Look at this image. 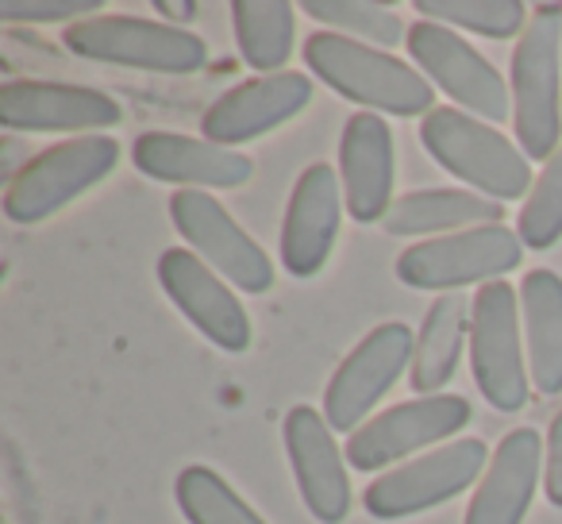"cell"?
I'll return each mask as SVG.
<instances>
[{
  "label": "cell",
  "instance_id": "1",
  "mask_svg": "<svg viewBox=\"0 0 562 524\" xmlns=\"http://www.w3.org/2000/svg\"><path fill=\"white\" fill-rule=\"evenodd\" d=\"M305 63L316 81L347 101L362 104L367 112L390 116H428L436 112L431 81L390 51L367 47L336 32H313L305 40Z\"/></svg>",
  "mask_w": 562,
  "mask_h": 524
},
{
  "label": "cell",
  "instance_id": "2",
  "mask_svg": "<svg viewBox=\"0 0 562 524\" xmlns=\"http://www.w3.org/2000/svg\"><path fill=\"white\" fill-rule=\"evenodd\" d=\"M513 132L531 163L562 147V4H536L513 51Z\"/></svg>",
  "mask_w": 562,
  "mask_h": 524
},
{
  "label": "cell",
  "instance_id": "3",
  "mask_svg": "<svg viewBox=\"0 0 562 524\" xmlns=\"http://www.w3.org/2000/svg\"><path fill=\"white\" fill-rule=\"evenodd\" d=\"M420 143L447 174L474 186L490 201H520L531 193V158L485 120L462 109H436L420 120Z\"/></svg>",
  "mask_w": 562,
  "mask_h": 524
},
{
  "label": "cell",
  "instance_id": "4",
  "mask_svg": "<svg viewBox=\"0 0 562 524\" xmlns=\"http://www.w3.org/2000/svg\"><path fill=\"white\" fill-rule=\"evenodd\" d=\"M120 163V143L109 135H78L35 155L4 189V216L12 224H43L81 193L101 186Z\"/></svg>",
  "mask_w": 562,
  "mask_h": 524
},
{
  "label": "cell",
  "instance_id": "5",
  "mask_svg": "<svg viewBox=\"0 0 562 524\" xmlns=\"http://www.w3.org/2000/svg\"><path fill=\"white\" fill-rule=\"evenodd\" d=\"M470 367L482 398L497 413H520L531 370L520 324V290L508 282H490L470 298Z\"/></svg>",
  "mask_w": 562,
  "mask_h": 524
},
{
  "label": "cell",
  "instance_id": "6",
  "mask_svg": "<svg viewBox=\"0 0 562 524\" xmlns=\"http://www.w3.org/2000/svg\"><path fill=\"white\" fill-rule=\"evenodd\" d=\"M63 43L70 55L86 63L127 66L147 74H196L209 63V47L201 35L178 24L143 16H93L66 27Z\"/></svg>",
  "mask_w": 562,
  "mask_h": 524
},
{
  "label": "cell",
  "instance_id": "7",
  "mask_svg": "<svg viewBox=\"0 0 562 524\" xmlns=\"http://www.w3.org/2000/svg\"><path fill=\"white\" fill-rule=\"evenodd\" d=\"M524 243L505 224L470 227V232L420 239L397 258V278L413 290L459 293L467 286L501 282L508 270L520 267Z\"/></svg>",
  "mask_w": 562,
  "mask_h": 524
},
{
  "label": "cell",
  "instance_id": "8",
  "mask_svg": "<svg viewBox=\"0 0 562 524\" xmlns=\"http://www.w3.org/2000/svg\"><path fill=\"white\" fill-rule=\"evenodd\" d=\"M408 55H413L416 70L443 89L462 112L485 120L497 127L501 120H513V89L497 74V66L474 51L454 27L431 24V20H416L408 27L405 40Z\"/></svg>",
  "mask_w": 562,
  "mask_h": 524
},
{
  "label": "cell",
  "instance_id": "9",
  "mask_svg": "<svg viewBox=\"0 0 562 524\" xmlns=\"http://www.w3.org/2000/svg\"><path fill=\"white\" fill-rule=\"evenodd\" d=\"M493 451L482 439H451L436 451L420 455L413 462H401L397 470L382 475L367 486L362 505L374 521H401V516L428 513L443 501L459 498L462 490L482 482Z\"/></svg>",
  "mask_w": 562,
  "mask_h": 524
},
{
  "label": "cell",
  "instance_id": "10",
  "mask_svg": "<svg viewBox=\"0 0 562 524\" xmlns=\"http://www.w3.org/2000/svg\"><path fill=\"white\" fill-rule=\"evenodd\" d=\"M470 424V401L459 393H436V398H413L385 413L370 416L362 428L351 432L344 455L355 470H385L405 455L436 447L459 436Z\"/></svg>",
  "mask_w": 562,
  "mask_h": 524
},
{
  "label": "cell",
  "instance_id": "11",
  "mask_svg": "<svg viewBox=\"0 0 562 524\" xmlns=\"http://www.w3.org/2000/svg\"><path fill=\"white\" fill-rule=\"evenodd\" d=\"M170 220L193 255L204 267H212L220 278L243 293H266L273 286V263L239 224L235 216L204 189H178L170 197Z\"/></svg>",
  "mask_w": 562,
  "mask_h": 524
},
{
  "label": "cell",
  "instance_id": "12",
  "mask_svg": "<svg viewBox=\"0 0 562 524\" xmlns=\"http://www.w3.org/2000/svg\"><path fill=\"white\" fill-rule=\"evenodd\" d=\"M416 336L408 324H378L351 355L336 367L324 390V416L336 432H355L367 424L370 409L393 390L405 370H413Z\"/></svg>",
  "mask_w": 562,
  "mask_h": 524
},
{
  "label": "cell",
  "instance_id": "13",
  "mask_svg": "<svg viewBox=\"0 0 562 524\" xmlns=\"http://www.w3.org/2000/svg\"><path fill=\"white\" fill-rule=\"evenodd\" d=\"M158 282L170 305L220 352L239 355L250 347V316L224 278L186 247H170L158 258Z\"/></svg>",
  "mask_w": 562,
  "mask_h": 524
},
{
  "label": "cell",
  "instance_id": "14",
  "mask_svg": "<svg viewBox=\"0 0 562 524\" xmlns=\"http://www.w3.org/2000/svg\"><path fill=\"white\" fill-rule=\"evenodd\" d=\"M290 467L305 509L321 524H344L351 513V482H347V455L336 444V428L313 405H293L281 424Z\"/></svg>",
  "mask_w": 562,
  "mask_h": 524
},
{
  "label": "cell",
  "instance_id": "15",
  "mask_svg": "<svg viewBox=\"0 0 562 524\" xmlns=\"http://www.w3.org/2000/svg\"><path fill=\"white\" fill-rule=\"evenodd\" d=\"M124 120L116 97L93 86L20 78L0 89V124L9 132H58L97 135Z\"/></svg>",
  "mask_w": 562,
  "mask_h": 524
},
{
  "label": "cell",
  "instance_id": "16",
  "mask_svg": "<svg viewBox=\"0 0 562 524\" xmlns=\"http://www.w3.org/2000/svg\"><path fill=\"white\" fill-rule=\"evenodd\" d=\"M344 181L331 166L316 163L297 178L281 220V267L293 278H316L328 267L344 224Z\"/></svg>",
  "mask_w": 562,
  "mask_h": 524
},
{
  "label": "cell",
  "instance_id": "17",
  "mask_svg": "<svg viewBox=\"0 0 562 524\" xmlns=\"http://www.w3.org/2000/svg\"><path fill=\"white\" fill-rule=\"evenodd\" d=\"M313 101V81L305 74H270V78H250L243 86L227 89L201 120V132L216 147L250 143L273 127L290 124L305 104Z\"/></svg>",
  "mask_w": 562,
  "mask_h": 524
},
{
  "label": "cell",
  "instance_id": "18",
  "mask_svg": "<svg viewBox=\"0 0 562 524\" xmlns=\"http://www.w3.org/2000/svg\"><path fill=\"white\" fill-rule=\"evenodd\" d=\"M132 163L155 181L181 189H239L255 178V163L243 150L178 132H147L132 143Z\"/></svg>",
  "mask_w": 562,
  "mask_h": 524
},
{
  "label": "cell",
  "instance_id": "19",
  "mask_svg": "<svg viewBox=\"0 0 562 524\" xmlns=\"http://www.w3.org/2000/svg\"><path fill=\"white\" fill-rule=\"evenodd\" d=\"M339 181L344 201L359 224H378L393 209V132L378 112H355L339 140Z\"/></svg>",
  "mask_w": 562,
  "mask_h": 524
},
{
  "label": "cell",
  "instance_id": "20",
  "mask_svg": "<svg viewBox=\"0 0 562 524\" xmlns=\"http://www.w3.org/2000/svg\"><path fill=\"white\" fill-rule=\"evenodd\" d=\"M543 482V439L536 428H513L493 451L462 524H524Z\"/></svg>",
  "mask_w": 562,
  "mask_h": 524
},
{
  "label": "cell",
  "instance_id": "21",
  "mask_svg": "<svg viewBox=\"0 0 562 524\" xmlns=\"http://www.w3.org/2000/svg\"><path fill=\"white\" fill-rule=\"evenodd\" d=\"M505 220V204L467 189H416L393 201L382 227L390 235H454Z\"/></svg>",
  "mask_w": 562,
  "mask_h": 524
},
{
  "label": "cell",
  "instance_id": "22",
  "mask_svg": "<svg viewBox=\"0 0 562 524\" xmlns=\"http://www.w3.org/2000/svg\"><path fill=\"white\" fill-rule=\"evenodd\" d=\"M520 324L531 386L539 393H562V278L554 270L524 275Z\"/></svg>",
  "mask_w": 562,
  "mask_h": 524
},
{
  "label": "cell",
  "instance_id": "23",
  "mask_svg": "<svg viewBox=\"0 0 562 524\" xmlns=\"http://www.w3.org/2000/svg\"><path fill=\"white\" fill-rule=\"evenodd\" d=\"M462 344H470V301L462 293H443L431 301L420 332H416L408 382L420 398H436L451 382L462 359Z\"/></svg>",
  "mask_w": 562,
  "mask_h": 524
},
{
  "label": "cell",
  "instance_id": "24",
  "mask_svg": "<svg viewBox=\"0 0 562 524\" xmlns=\"http://www.w3.org/2000/svg\"><path fill=\"white\" fill-rule=\"evenodd\" d=\"M232 24L239 55L250 70L262 78L285 74L281 66L293 55V35H297V12L290 0H235Z\"/></svg>",
  "mask_w": 562,
  "mask_h": 524
},
{
  "label": "cell",
  "instance_id": "25",
  "mask_svg": "<svg viewBox=\"0 0 562 524\" xmlns=\"http://www.w3.org/2000/svg\"><path fill=\"white\" fill-rule=\"evenodd\" d=\"M173 498L189 524H266L216 470L186 467L173 478Z\"/></svg>",
  "mask_w": 562,
  "mask_h": 524
},
{
  "label": "cell",
  "instance_id": "26",
  "mask_svg": "<svg viewBox=\"0 0 562 524\" xmlns=\"http://www.w3.org/2000/svg\"><path fill=\"white\" fill-rule=\"evenodd\" d=\"M416 12L431 24L462 27L485 40H513L524 35L531 12L520 0H416Z\"/></svg>",
  "mask_w": 562,
  "mask_h": 524
},
{
  "label": "cell",
  "instance_id": "27",
  "mask_svg": "<svg viewBox=\"0 0 562 524\" xmlns=\"http://www.w3.org/2000/svg\"><path fill=\"white\" fill-rule=\"evenodd\" d=\"M305 12L321 24L336 27V35H347L367 47L390 51L408 40V27L401 16L385 4H370V0H305Z\"/></svg>",
  "mask_w": 562,
  "mask_h": 524
},
{
  "label": "cell",
  "instance_id": "28",
  "mask_svg": "<svg viewBox=\"0 0 562 524\" xmlns=\"http://www.w3.org/2000/svg\"><path fill=\"white\" fill-rule=\"evenodd\" d=\"M516 235L528 250H547L562 239V147L543 170L536 174V186L524 197Z\"/></svg>",
  "mask_w": 562,
  "mask_h": 524
},
{
  "label": "cell",
  "instance_id": "29",
  "mask_svg": "<svg viewBox=\"0 0 562 524\" xmlns=\"http://www.w3.org/2000/svg\"><path fill=\"white\" fill-rule=\"evenodd\" d=\"M101 16V0H0V20L4 24H81V20Z\"/></svg>",
  "mask_w": 562,
  "mask_h": 524
},
{
  "label": "cell",
  "instance_id": "30",
  "mask_svg": "<svg viewBox=\"0 0 562 524\" xmlns=\"http://www.w3.org/2000/svg\"><path fill=\"white\" fill-rule=\"evenodd\" d=\"M543 493L554 509H562V413L551 421L543 447Z\"/></svg>",
  "mask_w": 562,
  "mask_h": 524
},
{
  "label": "cell",
  "instance_id": "31",
  "mask_svg": "<svg viewBox=\"0 0 562 524\" xmlns=\"http://www.w3.org/2000/svg\"><path fill=\"white\" fill-rule=\"evenodd\" d=\"M155 12H158V16H166V20H189L196 12V4H193V0H186V4H173V0H158Z\"/></svg>",
  "mask_w": 562,
  "mask_h": 524
}]
</instances>
